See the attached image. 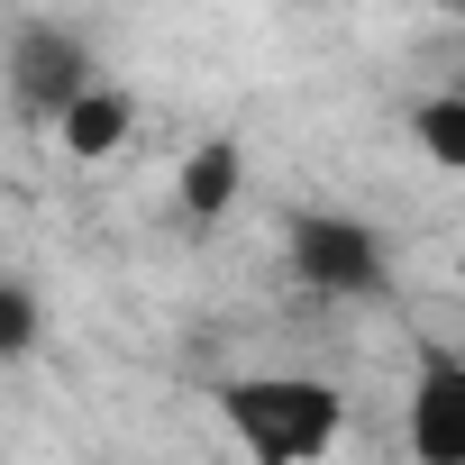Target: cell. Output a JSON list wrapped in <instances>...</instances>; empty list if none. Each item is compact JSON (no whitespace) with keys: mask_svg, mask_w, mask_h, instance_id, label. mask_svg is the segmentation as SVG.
<instances>
[{"mask_svg":"<svg viewBox=\"0 0 465 465\" xmlns=\"http://www.w3.org/2000/svg\"><path fill=\"white\" fill-rule=\"evenodd\" d=\"M210 411L247 447V465H329L347 438V392L320 374H228Z\"/></svg>","mask_w":465,"mask_h":465,"instance_id":"cell-1","label":"cell"},{"mask_svg":"<svg viewBox=\"0 0 465 465\" xmlns=\"http://www.w3.org/2000/svg\"><path fill=\"white\" fill-rule=\"evenodd\" d=\"M283 274L320 302H374L392 283V247L347 210H292L283 219Z\"/></svg>","mask_w":465,"mask_h":465,"instance_id":"cell-2","label":"cell"},{"mask_svg":"<svg viewBox=\"0 0 465 465\" xmlns=\"http://www.w3.org/2000/svg\"><path fill=\"white\" fill-rule=\"evenodd\" d=\"M0 74H10V101H19L28 119H55L74 92H92V83H101L92 46H83L74 28H55V19L10 28V55H0Z\"/></svg>","mask_w":465,"mask_h":465,"instance_id":"cell-3","label":"cell"},{"mask_svg":"<svg viewBox=\"0 0 465 465\" xmlns=\"http://www.w3.org/2000/svg\"><path fill=\"white\" fill-rule=\"evenodd\" d=\"M401 447L420 465H465V356H429L401 401Z\"/></svg>","mask_w":465,"mask_h":465,"instance_id":"cell-4","label":"cell"},{"mask_svg":"<svg viewBox=\"0 0 465 465\" xmlns=\"http://www.w3.org/2000/svg\"><path fill=\"white\" fill-rule=\"evenodd\" d=\"M238 192H247V146H238V137H201V146L183 155V173H173V210H183L192 228L228 219Z\"/></svg>","mask_w":465,"mask_h":465,"instance_id":"cell-5","label":"cell"},{"mask_svg":"<svg viewBox=\"0 0 465 465\" xmlns=\"http://www.w3.org/2000/svg\"><path fill=\"white\" fill-rule=\"evenodd\" d=\"M46 128H55V146H64L74 164H110V155L128 146V128H137V101L110 92V83H92V92H74Z\"/></svg>","mask_w":465,"mask_h":465,"instance_id":"cell-6","label":"cell"},{"mask_svg":"<svg viewBox=\"0 0 465 465\" xmlns=\"http://www.w3.org/2000/svg\"><path fill=\"white\" fill-rule=\"evenodd\" d=\"M411 137H420V155L438 173H465V92H429L411 110Z\"/></svg>","mask_w":465,"mask_h":465,"instance_id":"cell-7","label":"cell"},{"mask_svg":"<svg viewBox=\"0 0 465 465\" xmlns=\"http://www.w3.org/2000/svg\"><path fill=\"white\" fill-rule=\"evenodd\" d=\"M37 338H46V302H37L19 274H0V374L28 365V356H37Z\"/></svg>","mask_w":465,"mask_h":465,"instance_id":"cell-8","label":"cell"}]
</instances>
